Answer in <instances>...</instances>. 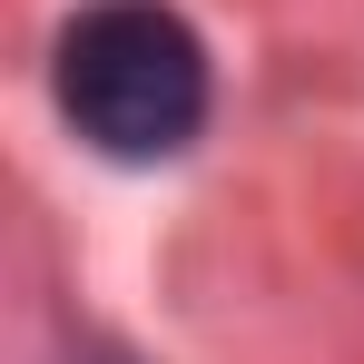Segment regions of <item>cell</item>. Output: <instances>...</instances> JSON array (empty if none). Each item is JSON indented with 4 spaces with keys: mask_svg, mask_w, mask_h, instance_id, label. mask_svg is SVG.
Returning a JSON list of instances; mask_svg holds the SVG:
<instances>
[{
    "mask_svg": "<svg viewBox=\"0 0 364 364\" xmlns=\"http://www.w3.org/2000/svg\"><path fill=\"white\" fill-rule=\"evenodd\" d=\"M99 364H109V355H99Z\"/></svg>",
    "mask_w": 364,
    "mask_h": 364,
    "instance_id": "7a4b0ae2",
    "label": "cell"
},
{
    "mask_svg": "<svg viewBox=\"0 0 364 364\" xmlns=\"http://www.w3.org/2000/svg\"><path fill=\"white\" fill-rule=\"evenodd\" d=\"M60 119L119 158V168H158L207 128V40L187 30L168 0H89L60 30Z\"/></svg>",
    "mask_w": 364,
    "mask_h": 364,
    "instance_id": "6da1fadb",
    "label": "cell"
}]
</instances>
